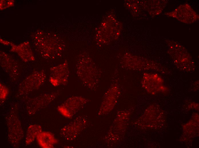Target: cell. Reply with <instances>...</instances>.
<instances>
[{"instance_id":"2","label":"cell","mask_w":199,"mask_h":148,"mask_svg":"<svg viewBox=\"0 0 199 148\" xmlns=\"http://www.w3.org/2000/svg\"><path fill=\"white\" fill-rule=\"evenodd\" d=\"M46 76L42 70L35 71L27 76L20 83L18 92L25 95L39 88L45 81Z\"/></svg>"},{"instance_id":"10","label":"cell","mask_w":199,"mask_h":148,"mask_svg":"<svg viewBox=\"0 0 199 148\" xmlns=\"http://www.w3.org/2000/svg\"><path fill=\"white\" fill-rule=\"evenodd\" d=\"M12 52H16L22 60L26 62L33 61L34 57L29 44L25 42L19 45L11 44Z\"/></svg>"},{"instance_id":"6","label":"cell","mask_w":199,"mask_h":148,"mask_svg":"<svg viewBox=\"0 0 199 148\" xmlns=\"http://www.w3.org/2000/svg\"><path fill=\"white\" fill-rule=\"evenodd\" d=\"M59 93L56 91L43 94L29 100L26 105L27 113L31 115L35 114L53 101Z\"/></svg>"},{"instance_id":"13","label":"cell","mask_w":199,"mask_h":148,"mask_svg":"<svg viewBox=\"0 0 199 148\" xmlns=\"http://www.w3.org/2000/svg\"><path fill=\"white\" fill-rule=\"evenodd\" d=\"M0 101H3L7 97L9 93V90L5 85L0 83Z\"/></svg>"},{"instance_id":"1","label":"cell","mask_w":199,"mask_h":148,"mask_svg":"<svg viewBox=\"0 0 199 148\" xmlns=\"http://www.w3.org/2000/svg\"><path fill=\"white\" fill-rule=\"evenodd\" d=\"M17 108L12 107L6 117L8 139L11 144L14 146L19 144L24 136Z\"/></svg>"},{"instance_id":"4","label":"cell","mask_w":199,"mask_h":148,"mask_svg":"<svg viewBox=\"0 0 199 148\" xmlns=\"http://www.w3.org/2000/svg\"><path fill=\"white\" fill-rule=\"evenodd\" d=\"M78 67L76 69L77 74L82 82L90 89L96 88L100 77L98 70L93 66L88 65Z\"/></svg>"},{"instance_id":"12","label":"cell","mask_w":199,"mask_h":148,"mask_svg":"<svg viewBox=\"0 0 199 148\" xmlns=\"http://www.w3.org/2000/svg\"><path fill=\"white\" fill-rule=\"evenodd\" d=\"M42 131L41 126L37 124H32L28 127L25 138V143L27 145L31 143L36 139L38 134Z\"/></svg>"},{"instance_id":"8","label":"cell","mask_w":199,"mask_h":148,"mask_svg":"<svg viewBox=\"0 0 199 148\" xmlns=\"http://www.w3.org/2000/svg\"><path fill=\"white\" fill-rule=\"evenodd\" d=\"M69 75L67 66L65 64H60L51 68L49 81L54 86L65 85L67 83Z\"/></svg>"},{"instance_id":"9","label":"cell","mask_w":199,"mask_h":148,"mask_svg":"<svg viewBox=\"0 0 199 148\" xmlns=\"http://www.w3.org/2000/svg\"><path fill=\"white\" fill-rule=\"evenodd\" d=\"M1 65L3 70L12 81H16L19 76L18 67L15 61L4 52L0 53Z\"/></svg>"},{"instance_id":"11","label":"cell","mask_w":199,"mask_h":148,"mask_svg":"<svg viewBox=\"0 0 199 148\" xmlns=\"http://www.w3.org/2000/svg\"><path fill=\"white\" fill-rule=\"evenodd\" d=\"M36 139L39 146L44 148H52L57 142L54 135L46 131H41L37 135Z\"/></svg>"},{"instance_id":"5","label":"cell","mask_w":199,"mask_h":148,"mask_svg":"<svg viewBox=\"0 0 199 148\" xmlns=\"http://www.w3.org/2000/svg\"><path fill=\"white\" fill-rule=\"evenodd\" d=\"M120 93L117 84H113L110 87L104 96L98 112L99 115H105L113 110L117 103Z\"/></svg>"},{"instance_id":"3","label":"cell","mask_w":199,"mask_h":148,"mask_svg":"<svg viewBox=\"0 0 199 148\" xmlns=\"http://www.w3.org/2000/svg\"><path fill=\"white\" fill-rule=\"evenodd\" d=\"M86 99L79 96H72L67 99L57 109L63 116L67 118L73 117L87 103Z\"/></svg>"},{"instance_id":"7","label":"cell","mask_w":199,"mask_h":148,"mask_svg":"<svg viewBox=\"0 0 199 148\" xmlns=\"http://www.w3.org/2000/svg\"><path fill=\"white\" fill-rule=\"evenodd\" d=\"M86 122L84 117H78L61 129L60 132L61 136L67 141L73 140L83 129Z\"/></svg>"}]
</instances>
